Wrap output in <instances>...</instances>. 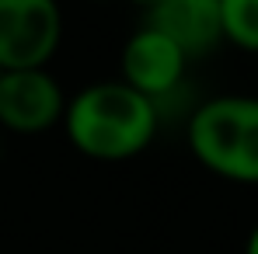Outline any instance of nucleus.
<instances>
[{
  "label": "nucleus",
  "mask_w": 258,
  "mask_h": 254,
  "mask_svg": "<svg viewBox=\"0 0 258 254\" xmlns=\"http://www.w3.org/2000/svg\"><path fill=\"white\" fill-rule=\"evenodd\" d=\"M188 150L203 167L234 185H258V98L220 94L192 108Z\"/></svg>",
  "instance_id": "nucleus-2"
},
{
  "label": "nucleus",
  "mask_w": 258,
  "mask_h": 254,
  "mask_svg": "<svg viewBox=\"0 0 258 254\" xmlns=\"http://www.w3.org/2000/svg\"><path fill=\"white\" fill-rule=\"evenodd\" d=\"M129 4H136V7H143V11H154L161 0H129Z\"/></svg>",
  "instance_id": "nucleus-9"
},
{
  "label": "nucleus",
  "mask_w": 258,
  "mask_h": 254,
  "mask_svg": "<svg viewBox=\"0 0 258 254\" xmlns=\"http://www.w3.org/2000/svg\"><path fill=\"white\" fill-rule=\"evenodd\" d=\"M67 94L49 70L0 73V126L21 136L45 132L63 119Z\"/></svg>",
  "instance_id": "nucleus-5"
},
{
  "label": "nucleus",
  "mask_w": 258,
  "mask_h": 254,
  "mask_svg": "<svg viewBox=\"0 0 258 254\" xmlns=\"http://www.w3.org/2000/svg\"><path fill=\"white\" fill-rule=\"evenodd\" d=\"M59 122L77 153L115 164L143 153L154 143L161 115L154 101H147L122 80H98L67 98Z\"/></svg>",
  "instance_id": "nucleus-1"
},
{
  "label": "nucleus",
  "mask_w": 258,
  "mask_h": 254,
  "mask_svg": "<svg viewBox=\"0 0 258 254\" xmlns=\"http://www.w3.org/2000/svg\"><path fill=\"white\" fill-rule=\"evenodd\" d=\"M143 25H150L164 39H171L188 63L213 52L223 42L220 0H161L154 11H147Z\"/></svg>",
  "instance_id": "nucleus-6"
},
{
  "label": "nucleus",
  "mask_w": 258,
  "mask_h": 254,
  "mask_svg": "<svg viewBox=\"0 0 258 254\" xmlns=\"http://www.w3.org/2000/svg\"><path fill=\"white\" fill-rule=\"evenodd\" d=\"M223 42L244 52H258V0H220Z\"/></svg>",
  "instance_id": "nucleus-7"
},
{
  "label": "nucleus",
  "mask_w": 258,
  "mask_h": 254,
  "mask_svg": "<svg viewBox=\"0 0 258 254\" xmlns=\"http://www.w3.org/2000/svg\"><path fill=\"white\" fill-rule=\"evenodd\" d=\"M185 70L188 59L181 56V49L150 25L136 28L119 56V80L143 94L147 101H154V108H161L171 94H178Z\"/></svg>",
  "instance_id": "nucleus-4"
},
{
  "label": "nucleus",
  "mask_w": 258,
  "mask_h": 254,
  "mask_svg": "<svg viewBox=\"0 0 258 254\" xmlns=\"http://www.w3.org/2000/svg\"><path fill=\"white\" fill-rule=\"evenodd\" d=\"M63 42L59 0H0V73L45 70Z\"/></svg>",
  "instance_id": "nucleus-3"
},
{
  "label": "nucleus",
  "mask_w": 258,
  "mask_h": 254,
  "mask_svg": "<svg viewBox=\"0 0 258 254\" xmlns=\"http://www.w3.org/2000/svg\"><path fill=\"white\" fill-rule=\"evenodd\" d=\"M244 254H258V223H255V230L248 233V240H244Z\"/></svg>",
  "instance_id": "nucleus-8"
}]
</instances>
